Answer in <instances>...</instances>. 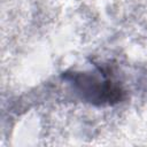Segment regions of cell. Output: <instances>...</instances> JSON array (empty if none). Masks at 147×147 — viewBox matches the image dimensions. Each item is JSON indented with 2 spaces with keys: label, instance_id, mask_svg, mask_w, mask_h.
<instances>
[{
  "label": "cell",
  "instance_id": "cell-1",
  "mask_svg": "<svg viewBox=\"0 0 147 147\" xmlns=\"http://www.w3.org/2000/svg\"><path fill=\"white\" fill-rule=\"evenodd\" d=\"M63 78L80 100L94 106H113L124 98V90L103 69L65 72Z\"/></svg>",
  "mask_w": 147,
  "mask_h": 147
}]
</instances>
